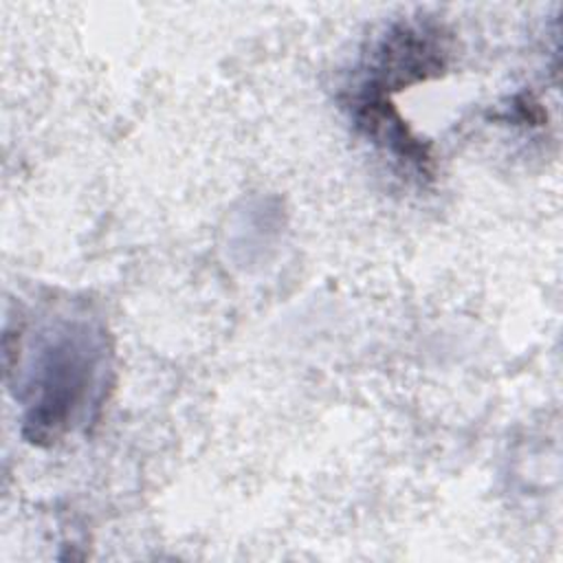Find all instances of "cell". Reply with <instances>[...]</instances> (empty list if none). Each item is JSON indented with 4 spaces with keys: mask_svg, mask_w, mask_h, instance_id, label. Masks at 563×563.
<instances>
[{
    "mask_svg": "<svg viewBox=\"0 0 563 563\" xmlns=\"http://www.w3.org/2000/svg\"><path fill=\"white\" fill-rule=\"evenodd\" d=\"M106 374V339L86 323L57 328L42 345V354L26 387V435L33 442L59 440L79 422Z\"/></svg>",
    "mask_w": 563,
    "mask_h": 563,
    "instance_id": "cell-1",
    "label": "cell"
},
{
    "mask_svg": "<svg viewBox=\"0 0 563 563\" xmlns=\"http://www.w3.org/2000/svg\"><path fill=\"white\" fill-rule=\"evenodd\" d=\"M446 48L438 26L405 22L394 26L369 57L363 88L389 95L442 73Z\"/></svg>",
    "mask_w": 563,
    "mask_h": 563,
    "instance_id": "cell-2",
    "label": "cell"
}]
</instances>
